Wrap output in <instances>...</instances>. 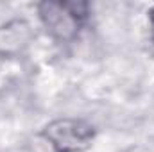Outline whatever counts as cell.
I'll list each match as a JSON object with an SVG mask.
<instances>
[{"label":"cell","instance_id":"obj_1","mask_svg":"<svg viewBox=\"0 0 154 152\" xmlns=\"http://www.w3.org/2000/svg\"><path fill=\"white\" fill-rule=\"evenodd\" d=\"M95 129L82 118H57L36 132L29 143V152H84L91 147Z\"/></svg>","mask_w":154,"mask_h":152},{"label":"cell","instance_id":"obj_2","mask_svg":"<svg viewBox=\"0 0 154 152\" xmlns=\"http://www.w3.org/2000/svg\"><path fill=\"white\" fill-rule=\"evenodd\" d=\"M36 9L41 27L57 43L75 41L90 14L86 2H41Z\"/></svg>","mask_w":154,"mask_h":152},{"label":"cell","instance_id":"obj_3","mask_svg":"<svg viewBox=\"0 0 154 152\" xmlns=\"http://www.w3.org/2000/svg\"><path fill=\"white\" fill-rule=\"evenodd\" d=\"M34 38L32 27L25 20H9L0 25V56L14 57L20 56Z\"/></svg>","mask_w":154,"mask_h":152},{"label":"cell","instance_id":"obj_4","mask_svg":"<svg viewBox=\"0 0 154 152\" xmlns=\"http://www.w3.org/2000/svg\"><path fill=\"white\" fill-rule=\"evenodd\" d=\"M149 31H151V41L154 43V5L149 9Z\"/></svg>","mask_w":154,"mask_h":152}]
</instances>
